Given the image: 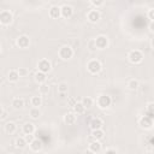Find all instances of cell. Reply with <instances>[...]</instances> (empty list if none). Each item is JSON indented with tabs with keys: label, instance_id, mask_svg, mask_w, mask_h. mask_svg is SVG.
Masks as SVG:
<instances>
[{
	"label": "cell",
	"instance_id": "cell-3",
	"mask_svg": "<svg viewBox=\"0 0 154 154\" xmlns=\"http://www.w3.org/2000/svg\"><path fill=\"white\" fill-rule=\"evenodd\" d=\"M96 105H97L99 108L106 109V108H108L112 105V97L109 95H107V94H101V95L97 96Z\"/></svg>",
	"mask_w": 154,
	"mask_h": 154
},
{
	"label": "cell",
	"instance_id": "cell-6",
	"mask_svg": "<svg viewBox=\"0 0 154 154\" xmlns=\"http://www.w3.org/2000/svg\"><path fill=\"white\" fill-rule=\"evenodd\" d=\"M94 43H95L96 49H105L108 47L109 41L106 35H99L96 36V38H94Z\"/></svg>",
	"mask_w": 154,
	"mask_h": 154
},
{
	"label": "cell",
	"instance_id": "cell-24",
	"mask_svg": "<svg viewBox=\"0 0 154 154\" xmlns=\"http://www.w3.org/2000/svg\"><path fill=\"white\" fill-rule=\"evenodd\" d=\"M103 136H105V132H103L102 129L91 130V138H93V140H97V141H100V140L103 138Z\"/></svg>",
	"mask_w": 154,
	"mask_h": 154
},
{
	"label": "cell",
	"instance_id": "cell-18",
	"mask_svg": "<svg viewBox=\"0 0 154 154\" xmlns=\"http://www.w3.org/2000/svg\"><path fill=\"white\" fill-rule=\"evenodd\" d=\"M22 130H23V132L25 134V135H32L34 132H35V125L32 124V123H25L24 125H23V128H22Z\"/></svg>",
	"mask_w": 154,
	"mask_h": 154
},
{
	"label": "cell",
	"instance_id": "cell-4",
	"mask_svg": "<svg viewBox=\"0 0 154 154\" xmlns=\"http://www.w3.org/2000/svg\"><path fill=\"white\" fill-rule=\"evenodd\" d=\"M101 69H102V65H101V63H100L97 59H91V60H89L88 64H87V70H88L91 75L99 73V72L101 71Z\"/></svg>",
	"mask_w": 154,
	"mask_h": 154
},
{
	"label": "cell",
	"instance_id": "cell-20",
	"mask_svg": "<svg viewBox=\"0 0 154 154\" xmlns=\"http://www.w3.org/2000/svg\"><path fill=\"white\" fill-rule=\"evenodd\" d=\"M72 108H73V112H75L77 116H78V114H83V113L85 112V107L82 105L81 101H76L75 105L72 106Z\"/></svg>",
	"mask_w": 154,
	"mask_h": 154
},
{
	"label": "cell",
	"instance_id": "cell-21",
	"mask_svg": "<svg viewBox=\"0 0 154 154\" xmlns=\"http://www.w3.org/2000/svg\"><path fill=\"white\" fill-rule=\"evenodd\" d=\"M34 78H35V81H36L38 84L45 83V82L47 81V73H45V72H42V71H37V72L35 73Z\"/></svg>",
	"mask_w": 154,
	"mask_h": 154
},
{
	"label": "cell",
	"instance_id": "cell-17",
	"mask_svg": "<svg viewBox=\"0 0 154 154\" xmlns=\"http://www.w3.org/2000/svg\"><path fill=\"white\" fill-rule=\"evenodd\" d=\"M49 17L53 18V19H58L61 17V13H60V7L59 6H52L49 8Z\"/></svg>",
	"mask_w": 154,
	"mask_h": 154
},
{
	"label": "cell",
	"instance_id": "cell-26",
	"mask_svg": "<svg viewBox=\"0 0 154 154\" xmlns=\"http://www.w3.org/2000/svg\"><path fill=\"white\" fill-rule=\"evenodd\" d=\"M30 102H31V106H32V107H40V106L42 105V97L38 96V95L32 96L31 100H30Z\"/></svg>",
	"mask_w": 154,
	"mask_h": 154
},
{
	"label": "cell",
	"instance_id": "cell-29",
	"mask_svg": "<svg viewBox=\"0 0 154 154\" xmlns=\"http://www.w3.org/2000/svg\"><path fill=\"white\" fill-rule=\"evenodd\" d=\"M38 93H40L41 95H47V94L49 93V85L46 84V82H45V83H41L40 87H38Z\"/></svg>",
	"mask_w": 154,
	"mask_h": 154
},
{
	"label": "cell",
	"instance_id": "cell-23",
	"mask_svg": "<svg viewBox=\"0 0 154 154\" xmlns=\"http://www.w3.org/2000/svg\"><path fill=\"white\" fill-rule=\"evenodd\" d=\"M19 78H20V77H19V73H18L17 70H11V71L8 72V75H7V79H8L10 82H12V83L18 82Z\"/></svg>",
	"mask_w": 154,
	"mask_h": 154
},
{
	"label": "cell",
	"instance_id": "cell-27",
	"mask_svg": "<svg viewBox=\"0 0 154 154\" xmlns=\"http://www.w3.org/2000/svg\"><path fill=\"white\" fill-rule=\"evenodd\" d=\"M29 116H30L32 119H38L40 116H41V111L38 109V107H32V108L29 111Z\"/></svg>",
	"mask_w": 154,
	"mask_h": 154
},
{
	"label": "cell",
	"instance_id": "cell-15",
	"mask_svg": "<svg viewBox=\"0 0 154 154\" xmlns=\"http://www.w3.org/2000/svg\"><path fill=\"white\" fill-rule=\"evenodd\" d=\"M102 125H103V122H102L100 118H97V117L93 118V119L89 122V128H90V130L102 129Z\"/></svg>",
	"mask_w": 154,
	"mask_h": 154
},
{
	"label": "cell",
	"instance_id": "cell-19",
	"mask_svg": "<svg viewBox=\"0 0 154 154\" xmlns=\"http://www.w3.org/2000/svg\"><path fill=\"white\" fill-rule=\"evenodd\" d=\"M11 105H12V107H13L14 109H22V108L24 107V100H23L22 97H14V99L12 100Z\"/></svg>",
	"mask_w": 154,
	"mask_h": 154
},
{
	"label": "cell",
	"instance_id": "cell-14",
	"mask_svg": "<svg viewBox=\"0 0 154 154\" xmlns=\"http://www.w3.org/2000/svg\"><path fill=\"white\" fill-rule=\"evenodd\" d=\"M77 122V114L75 112H67L64 116V123L67 125H73Z\"/></svg>",
	"mask_w": 154,
	"mask_h": 154
},
{
	"label": "cell",
	"instance_id": "cell-39",
	"mask_svg": "<svg viewBox=\"0 0 154 154\" xmlns=\"http://www.w3.org/2000/svg\"><path fill=\"white\" fill-rule=\"evenodd\" d=\"M1 113H2V108H1V106H0V116H1Z\"/></svg>",
	"mask_w": 154,
	"mask_h": 154
},
{
	"label": "cell",
	"instance_id": "cell-32",
	"mask_svg": "<svg viewBox=\"0 0 154 154\" xmlns=\"http://www.w3.org/2000/svg\"><path fill=\"white\" fill-rule=\"evenodd\" d=\"M17 71H18V73H19V77H25V76L29 73L28 69H25V67H19Z\"/></svg>",
	"mask_w": 154,
	"mask_h": 154
},
{
	"label": "cell",
	"instance_id": "cell-2",
	"mask_svg": "<svg viewBox=\"0 0 154 154\" xmlns=\"http://www.w3.org/2000/svg\"><path fill=\"white\" fill-rule=\"evenodd\" d=\"M128 60L131 63V64H141L143 61V53L140 51V49H134V51H130L129 54H128Z\"/></svg>",
	"mask_w": 154,
	"mask_h": 154
},
{
	"label": "cell",
	"instance_id": "cell-16",
	"mask_svg": "<svg viewBox=\"0 0 154 154\" xmlns=\"http://www.w3.org/2000/svg\"><path fill=\"white\" fill-rule=\"evenodd\" d=\"M4 130L7 135H12L17 131V125L14 122H7L5 125H4Z\"/></svg>",
	"mask_w": 154,
	"mask_h": 154
},
{
	"label": "cell",
	"instance_id": "cell-35",
	"mask_svg": "<svg viewBox=\"0 0 154 154\" xmlns=\"http://www.w3.org/2000/svg\"><path fill=\"white\" fill-rule=\"evenodd\" d=\"M117 152H118V150H117L116 148H107V149H105V153H107V154H108V153H117Z\"/></svg>",
	"mask_w": 154,
	"mask_h": 154
},
{
	"label": "cell",
	"instance_id": "cell-30",
	"mask_svg": "<svg viewBox=\"0 0 154 154\" xmlns=\"http://www.w3.org/2000/svg\"><path fill=\"white\" fill-rule=\"evenodd\" d=\"M138 87H140V83H138V81L135 79V78H132V79H130V81L128 82V88H129L130 90H136Z\"/></svg>",
	"mask_w": 154,
	"mask_h": 154
},
{
	"label": "cell",
	"instance_id": "cell-31",
	"mask_svg": "<svg viewBox=\"0 0 154 154\" xmlns=\"http://www.w3.org/2000/svg\"><path fill=\"white\" fill-rule=\"evenodd\" d=\"M144 114H147V116H149V117H154V102H149L148 105H147V108H146V113Z\"/></svg>",
	"mask_w": 154,
	"mask_h": 154
},
{
	"label": "cell",
	"instance_id": "cell-25",
	"mask_svg": "<svg viewBox=\"0 0 154 154\" xmlns=\"http://www.w3.org/2000/svg\"><path fill=\"white\" fill-rule=\"evenodd\" d=\"M26 144H28V142L25 141V138H24V137H17V138H16V141H14V146H16L17 148H19V149L25 148V147H26Z\"/></svg>",
	"mask_w": 154,
	"mask_h": 154
},
{
	"label": "cell",
	"instance_id": "cell-5",
	"mask_svg": "<svg viewBox=\"0 0 154 154\" xmlns=\"http://www.w3.org/2000/svg\"><path fill=\"white\" fill-rule=\"evenodd\" d=\"M138 125H140L142 129H144V130H150V129L153 128V125H154L153 118L149 117V116H147V114H144V116H142V117L138 119Z\"/></svg>",
	"mask_w": 154,
	"mask_h": 154
},
{
	"label": "cell",
	"instance_id": "cell-8",
	"mask_svg": "<svg viewBox=\"0 0 154 154\" xmlns=\"http://www.w3.org/2000/svg\"><path fill=\"white\" fill-rule=\"evenodd\" d=\"M37 69H38V71H42V72H45V73H48L51 70H52V64H51V61L48 60V59H41V60H38V63H37Z\"/></svg>",
	"mask_w": 154,
	"mask_h": 154
},
{
	"label": "cell",
	"instance_id": "cell-28",
	"mask_svg": "<svg viewBox=\"0 0 154 154\" xmlns=\"http://www.w3.org/2000/svg\"><path fill=\"white\" fill-rule=\"evenodd\" d=\"M58 91L60 93V94H65V93H67V90H69V84L66 83V82H60L59 84H58Z\"/></svg>",
	"mask_w": 154,
	"mask_h": 154
},
{
	"label": "cell",
	"instance_id": "cell-12",
	"mask_svg": "<svg viewBox=\"0 0 154 154\" xmlns=\"http://www.w3.org/2000/svg\"><path fill=\"white\" fill-rule=\"evenodd\" d=\"M88 150H89L90 153H94V154L100 153V152L102 150L101 143H100L97 140H93V141L89 143V146H88Z\"/></svg>",
	"mask_w": 154,
	"mask_h": 154
},
{
	"label": "cell",
	"instance_id": "cell-22",
	"mask_svg": "<svg viewBox=\"0 0 154 154\" xmlns=\"http://www.w3.org/2000/svg\"><path fill=\"white\" fill-rule=\"evenodd\" d=\"M81 102H82V105L85 107V109H89V108H91V107L94 106V99L90 97V96H84V97L81 100Z\"/></svg>",
	"mask_w": 154,
	"mask_h": 154
},
{
	"label": "cell",
	"instance_id": "cell-7",
	"mask_svg": "<svg viewBox=\"0 0 154 154\" xmlns=\"http://www.w3.org/2000/svg\"><path fill=\"white\" fill-rule=\"evenodd\" d=\"M12 20H13V16L10 11L4 10L0 12V23L2 25H10L12 23Z\"/></svg>",
	"mask_w": 154,
	"mask_h": 154
},
{
	"label": "cell",
	"instance_id": "cell-33",
	"mask_svg": "<svg viewBox=\"0 0 154 154\" xmlns=\"http://www.w3.org/2000/svg\"><path fill=\"white\" fill-rule=\"evenodd\" d=\"M90 2H91L93 6H95V7H100V6L103 5L105 0H90Z\"/></svg>",
	"mask_w": 154,
	"mask_h": 154
},
{
	"label": "cell",
	"instance_id": "cell-13",
	"mask_svg": "<svg viewBox=\"0 0 154 154\" xmlns=\"http://www.w3.org/2000/svg\"><path fill=\"white\" fill-rule=\"evenodd\" d=\"M100 17H101V14H100V12L97 10H91L87 14V18H88V20L90 23H97L100 20Z\"/></svg>",
	"mask_w": 154,
	"mask_h": 154
},
{
	"label": "cell",
	"instance_id": "cell-1",
	"mask_svg": "<svg viewBox=\"0 0 154 154\" xmlns=\"http://www.w3.org/2000/svg\"><path fill=\"white\" fill-rule=\"evenodd\" d=\"M73 53L75 52H73L72 47L71 46H67V45L61 46L59 48V51H58V55H59V58L61 60H70L73 57Z\"/></svg>",
	"mask_w": 154,
	"mask_h": 154
},
{
	"label": "cell",
	"instance_id": "cell-37",
	"mask_svg": "<svg viewBox=\"0 0 154 154\" xmlns=\"http://www.w3.org/2000/svg\"><path fill=\"white\" fill-rule=\"evenodd\" d=\"M149 30H150V32L154 31V29H153V22H150V24H149Z\"/></svg>",
	"mask_w": 154,
	"mask_h": 154
},
{
	"label": "cell",
	"instance_id": "cell-38",
	"mask_svg": "<svg viewBox=\"0 0 154 154\" xmlns=\"http://www.w3.org/2000/svg\"><path fill=\"white\" fill-rule=\"evenodd\" d=\"M75 102H76V101H75L73 99H71V100H70V103H71V106H73V105H75Z\"/></svg>",
	"mask_w": 154,
	"mask_h": 154
},
{
	"label": "cell",
	"instance_id": "cell-36",
	"mask_svg": "<svg viewBox=\"0 0 154 154\" xmlns=\"http://www.w3.org/2000/svg\"><path fill=\"white\" fill-rule=\"evenodd\" d=\"M24 138H25V141H26L28 143H30V142L32 141V138H34V137H32V135H25V137H24Z\"/></svg>",
	"mask_w": 154,
	"mask_h": 154
},
{
	"label": "cell",
	"instance_id": "cell-11",
	"mask_svg": "<svg viewBox=\"0 0 154 154\" xmlns=\"http://www.w3.org/2000/svg\"><path fill=\"white\" fill-rule=\"evenodd\" d=\"M60 13L63 18H71L73 16V7L71 5H63L60 7Z\"/></svg>",
	"mask_w": 154,
	"mask_h": 154
},
{
	"label": "cell",
	"instance_id": "cell-10",
	"mask_svg": "<svg viewBox=\"0 0 154 154\" xmlns=\"http://www.w3.org/2000/svg\"><path fill=\"white\" fill-rule=\"evenodd\" d=\"M29 147H30L31 152L38 153V152H41V150H42V148H43V143H42V141H41V140H38V138L34 137V138H32V141L29 143Z\"/></svg>",
	"mask_w": 154,
	"mask_h": 154
},
{
	"label": "cell",
	"instance_id": "cell-40",
	"mask_svg": "<svg viewBox=\"0 0 154 154\" xmlns=\"http://www.w3.org/2000/svg\"><path fill=\"white\" fill-rule=\"evenodd\" d=\"M0 53H1V45H0Z\"/></svg>",
	"mask_w": 154,
	"mask_h": 154
},
{
	"label": "cell",
	"instance_id": "cell-9",
	"mask_svg": "<svg viewBox=\"0 0 154 154\" xmlns=\"http://www.w3.org/2000/svg\"><path fill=\"white\" fill-rule=\"evenodd\" d=\"M16 43H17V46H18L19 48L25 49V48H28V47L30 46V38H29V36H26V35H20V36L17 37Z\"/></svg>",
	"mask_w": 154,
	"mask_h": 154
},
{
	"label": "cell",
	"instance_id": "cell-34",
	"mask_svg": "<svg viewBox=\"0 0 154 154\" xmlns=\"http://www.w3.org/2000/svg\"><path fill=\"white\" fill-rule=\"evenodd\" d=\"M147 16H148L149 20H150V22H153V20H154V10H153V8H149V10H148Z\"/></svg>",
	"mask_w": 154,
	"mask_h": 154
}]
</instances>
